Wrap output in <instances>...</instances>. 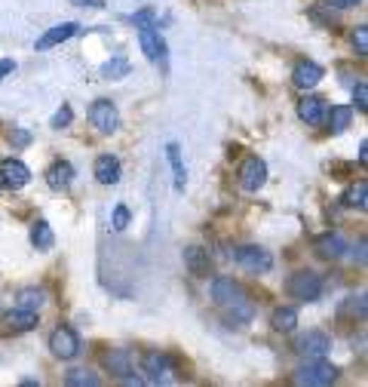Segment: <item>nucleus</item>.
<instances>
[{
    "label": "nucleus",
    "instance_id": "1",
    "mask_svg": "<svg viewBox=\"0 0 368 387\" xmlns=\"http://www.w3.org/2000/svg\"><path fill=\"white\" fill-rule=\"evenodd\" d=\"M212 298H215V304H221L234 320H239V322L252 320V304L246 298V289L236 280H230V276L212 280Z\"/></svg>",
    "mask_w": 368,
    "mask_h": 387
},
{
    "label": "nucleus",
    "instance_id": "2",
    "mask_svg": "<svg viewBox=\"0 0 368 387\" xmlns=\"http://www.w3.org/2000/svg\"><path fill=\"white\" fill-rule=\"evenodd\" d=\"M285 289H289V295L294 301H316L322 295V276L316 271H298L289 276V283H285Z\"/></svg>",
    "mask_w": 368,
    "mask_h": 387
},
{
    "label": "nucleus",
    "instance_id": "3",
    "mask_svg": "<svg viewBox=\"0 0 368 387\" xmlns=\"http://www.w3.org/2000/svg\"><path fill=\"white\" fill-rule=\"evenodd\" d=\"M338 378V369L326 363V359H307L298 372H294V384H307V387H326Z\"/></svg>",
    "mask_w": 368,
    "mask_h": 387
},
{
    "label": "nucleus",
    "instance_id": "4",
    "mask_svg": "<svg viewBox=\"0 0 368 387\" xmlns=\"http://www.w3.org/2000/svg\"><path fill=\"white\" fill-rule=\"evenodd\" d=\"M234 258H236V264L246 267L248 274H267L273 267V255L261 246H239L234 252Z\"/></svg>",
    "mask_w": 368,
    "mask_h": 387
},
{
    "label": "nucleus",
    "instance_id": "5",
    "mask_svg": "<svg viewBox=\"0 0 368 387\" xmlns=\"http://www.w3.org/2000/svg\"><path fill=\"white\" fill-rule=\"evenodd\" d=\"M89 123L98 129V133H117V126H120V114H117V108H114V101H108V99H98V101H92V108H89Z\"/></svg>",
    "mask_w": 368,
    "mask_h": 387
},
{
    "label": "nucleus",
    "instance_id": "6",
    "mask_svg": "<svg viewBox=\"0 0 368 387\" xmlns=\"http://www.w3.org/2000/svg\"><path fill=\"white\" fill-rule=\"evenodd\" d=\"M142 372L151 384H163L169 381V372H172V359L160 354V350H147L144 359H142Z\"/></svg>",
    "mask_w": 368,
    "mask_h": 387
},
{
    "label": "nucleus",
    "instance_id": "7",
    "mask_svg": "<svg viewBox=\"0 0 368 387\" xmlns=\"http://www.w3.org/2000/svg\"><path fill=\"white\" fill-rule=\"evenodd\" d=\"M294 350H298L301 357H307V359H319V357H326L331 350V338L326 335V332H319V329H310V332H304V335L298 338Z\"/></svg>",
    "mask_w": 368,
    "mask_h": 387
},
{
    "label": "nucleus",
    "instance_id": "8",
    "mask_svg": "<svg viewBox=\"0 0 368 387\" xmlns=\"http://www.w3.org/2000/svg\"><path fill=\"white\" fill-rule=\"evenodd\" d=\"M50 350L59 359H74L80 354V338H77V332L68 329V326H59L50 335Z\"/></svg>",
    "mask_w": 368,
    "mask_h": 387
},
{
    "label": "nucleus",
    "instance_id": "9",
    "mask_svg": "<svg viewBox=\"0 0 368 387\" xmlns=\"http://www.w3.org/2000/svg\"><path fill=\"white\" fill-rule=\"evenodd\" d=\"M267 181V166L261 157H248V160L239 166V184H243V191H258L264 188Z\"/></svg>",
    "mask_w": 368,
    "mask_h": 387
},
{
    "label": "nucleus",
    "instance_id": "10",
    "mask_svg": "<svg viewBox=\"0 0 368 387\" xmlns=\"http://www.w3.org/2000/svg\"><path fill=\"white\" fill-rule=\"evenodd\" d=\"M31 181V169L22 160H4L0 163V184H6L9 191H18Z\"/></svg>",
    "mask_w": 368,
    "mask_h": 387
},
{
    "label": "nucleus",
    "instance_id": "11",
    "mask_svg": "<svg viewBox=\"0 0 368 387\" xmlns=\"http://www.w3.org/2000/svg\"><path fill=\"white\" fill-rule=\"evenodd\" d=\"M138 43H142V52L151 62H163L166 59V43H163V37L154 31V25H142V28H138Z\"/></svg>",
    "mask_w": 368,
    "mask_h": 387
},
{
    "label": "nucleus",
    "instance_id": "12",
    "mask_svg": "<svg viewBox=\"0 0 368 387\" xmlns=\"http://www.w3.org/2000/svg\"><path fill=\"white\" fill-rule=\"evenodd\" d=\"M322 77H326V71H322L316 62H298L294 64V71H292V83L298 89H313Z\"/></svg>",
    "mask_w": 368,
    "mask_h": 387
},
{
    "label": "nucleus",
    "instance_id": "13",
    "mask_svg": "<svg viewBox=\"0 0 368 387\" xmlns=\"http://www.w3.org/2000/svg\"><path fill=\"white\" fill-rule=\"evenodd\" d=\"M77 31H80L77 22H62V25H55V28H50V31L40 37V40H37V50H52V46L71 40V37L77 34Z\"/></svg>",
    "mask_w": 368,
    "mask_h": 387
},
{
    "label": "nucleus",
    "instance_id": "14",
    "mask_svg": "<svg viewBox=\"0 0 368 387\" xmlns=\"http://www.w3.org/2000/svg\"><path fill=\"white\" fill-rule=\"evenodd\" d=\"M92 172H96V181L98 184H117L120 175H123V169H120V160L110 154H101L96 166H92Z\"/></svg>",
    "mask_w": 368,
    "mask_h": 387
},
{
    "label": "nucleus",
    "instance_id": "15",
    "mask_svg": "<svg viewBox=\"0 0 368 387\" xmlns=\"http://www.w3.org/2000/svg\"><path fill=\"white\" fill-rule=\"evenodd\" d=\"M184 267H188L193 276H209V271H212L209 252L202 246H188L184 249Z\"/></svg>",
    "mask_w": 368,
    "mask_h": 387
},
{
    "label": "nucleus",
    "instance_id": "16",
    "mask_svg": "<svg viewBox=\"0 0 368 387\" xmlns=\"http://www.w3.org/2000/svg\"><path fill=\"white\" fill-rule=\"evenodd\" d=\"M298 117H301L307 126H319L322 120H326V105H322V99L304 96V99L298 101Z\"/></svg>",
    "mask_w": 368,
    "mask_h": 387
},
{
    "label": "nucleus",
    "instance_id": "17",
    "mask_svg": "<svg viewBox=\"0 0 368 387\" xmlns=\"http://www.w3.org/2000/svg\"><path fill=\"white\" fill-rule=\"evenodd\" d=\"M71 179H74V166L68 160H59L46 169V184H50L52 191H64L71 184Z\"/></svg>",
    "mask_w": 368,
    "mask_h": 387
},
{
    "label": "nucleus",
    "instance_id": "18",
    "mask_svg": "<svg viewBox=\"0 0 368 387\" xmlns=\"http://www.w3.org/2000/svg\"><path fill=\"white\" fill-rule=\"evenodd\" d=\"M37 326V313L34 310H25V308H16L6 313V329L9 332H31Z\"/></svg>",
    "mask_w": 368,
    "mask_h": 387
},
{
    "label": "nucleus",
    "instance_id": "19",
    "mask_svg": "<svg viewBox=\"0 0 368 387\" xmlns=\"http://www.w3.org/2000/svg\"><path fill=\"white\" fill-rule=\"evenodd\" d=\"M105 366H108L114 375L126 378L129 372H132V359H129V350L117 347V350H110V354H105Z\"/></svg>",
    "mask_w": 368,
    "mask_h": 387
},
{
    "label": "nucleus",
    "instance_id": "20",
    "mask_svg": "<svg viewBox=\"0 0 368 387\" xmlns=\"http://www.w3.org/2000/svg\"><path fill=\"white\" fill-rule=\"evenodd\" d=\"M316 249H319L322 258H340V255H344V249H347V243H344V237H340V234H326V237L316 240Z\"/></svg>",
    "mask_w": 368,
    "mask_h": 387
},
{
    "label": "nucleus",
    "instance_id": "21",
    "mask_svg": "<svg viewBox=\"0 0 368 387\" xmlns=\"http://www.w3.org/2000/svg\"><path fill=\"white\" fill-rule=\"evenodd\" d=\"M52 243H55L52 228L46 225L43 218H40V221H34V225H31V246H34V249H40V252H46V249H52Z\"/></svg>",
    "mask_w": 368,
    "mask_h": 387
},
{
    "label": "nucleus",
    "instance_id": "22",
    "mask_svg": "<svg viewBox=\"0 0 368 387\" xmlns=\"http://www.w3.org/2000/svg\"><path fill=\"white\" fill-rule=\"evenodd\" d=\"M166 157H169L172 172H175V191H184V184H188V172H184V163H181V147L172 142L169 147H166Z\"/></svg>",
    "mask_w": 368,
    "mask_h": 387
},
{
    "label": "nucleus",
    "instance_id": "23",
    "mask_svg": "<svg viewBox=\"0 0 368 387\" xmlns=\"http://www.w3.org/2000/svg\"><path fill=\"white\" fill-rule=\"evenodd\" d=\"M270 326L276 332H292L294 326H298V310L294 308H276L273 317H270Z\"/></svg>",
    "mask_w": 368,
    "mask_h": 387
},
{
    "label": "nucleus",
    "instance_id": "24",
    "mask_svg": "<svg viewBox=\"0 0 368 387\" xmlns=\"http://www.w3.org/2000/svg\"><path fill=\"white\" fill-rule=\"evenodd\" d=\"M64 384H68V387H96L98 375L89 372V369H71V372L64 375Z\"/></svg>",
    "mask_w": 368,
    "mask_h": 387
},
{
    "label": "nucleus",
    "instance_id": "25",
    "mask_svg": "<svg viewBox=\"0 0 368 387\" xmlns=\"http://www.w3.org/2000/svg\"><path fill=\"white\" fill-rule=\"evenodd\" d=\"M350 120H353V108H350V105H335V108H331L328 123H331L335 133H344V129L350 126Z\"/></svg>",
    "mask_w": 368,
    "mask_h": 387
},
{
    "label": "nucleus",
    "instance_id": "26",
    "mask_svg": "<svg viewBox=\"0 0 368 387\" xmlns=\"http://www.w3.org/2000/svg\"><path fill=\"white\" fill-rule=\"evenodd\" d=\"M43 301H46L43 289H22V292H18V298H16V304H18V308H25V310L43 308Z\"/></svg>",
    "mask_w": 368,
    "mask_h": 387
},
{
    "label": "nucleus",
    "instance_id": "27",
    "mask_svg": "<svg viewBox=\"0 0 368 387\" xmlns=\"http://www.w3.org/2000/svg\"><path fill=\"white\" fill-rule=\"evenodd\" d=\"M365 197H368V184H365V181H356L353 188L344 194V206H350V209H365Z\"/></svg>",
    "mask_w": 368,
    "mask_h": 387
},
{
    "label": "nucleus",
    "instance_id": "28",
    "mask_svg": "<svg viewBox=\"0 0 368 387\" xmlns=\"http://www.w3.org/2000/svg\"><path fill=\"white\" fill-rule=\"evenodd\" d=\"M101 74H105L108 80H120V77H126L129 74V62L126 59H110L101 64Z\"/></svg>",
    "mask_w": 368,
    "mask_h": 387
},
{
    "label": "nucleus",
    "instance_id": "29",
    "mask_svg": "<svg viewBox=\"0 0 368 387\" xmlns=\"http://www.w3.org/2000/svg\"><path fill=\"white\" fill-rule=\"evenodd\" d=\"M353 46H356L359 55H368V28L365 25H359L353 31Z\"/></svg>",
    "mask_w": 368,
    "mask_h": 387
},
{
    "label": "nucleus",
    "instance_id": "30",
    "mask_svg": "<svg viewBox=\"0 0 368 387\" xmlns=\"http://www.w3.org/2000/svg\"><path fill=\"white\" fill-rule=\"evenodd\" d=\"M71 120H74V111L68 105H62L59 111H55V117H52V129H64V126H71Z\"/></svg>",
    "mask_w": 368,
    "mask_h": 387
},
{
    "label": "nucleus",
    "instance_id": "31",
    "mask_svg": "<svg viewBox=\"0 0 368 387\" xmlns=\"http://www.w3.org/2000/svg\"><path fill=\"white\" fill-rule=\"evenodd\" d=\"M110 225H114V230H126V225H129V209L123 206V203H120V206H114Z\"/></svg>",
    "mask_w": 368,
    "mask_h": 387
},
{
    "label": "nucleus",
    "instance_id": "32",
    "mask_svg": "<svg viewBox=\"0 0 368 387\" xmlns=\"http://www.w3.org/2000/svg\"><path fill=\"white\" fill-rule=\"evenodd\" d=\"M353 101H356V108H359V111H365V108H368V86H365V83H359V86L353 89Z\"/></svg>",
    "mask_w": 368,
    "mask_h": 387
},
{
    "label": "nucleus",
    "instance_id": "33",
    "mask_svg": "<svg viewBox=\"0 0 368 387\" xmlns=\"http://www.w3.org/2000/svg\"><path fill=\"white\" fill-rule=\"evenodd\" d=\"M9 142H13L16 147H25L28 142H31V133H28V129H13V133H9Z\"/></svg>",
    "mask_w": 368,
    "mask_h": 387
},
{
    "label": "nucleus",
    "instance_id": "34",
    "mask_svg": "<svg viewBox=\"0 0 368 387\" xmlns=\"http://www.w3.org/2000/svg\"><path fill=\"white\" fill-rule=\"evenodd\" d=\"M13 71H16V62H13V59H0V80L9 77Z\"/></svg>",
    "mask_w": 368,
    "mask_h": 387
},
{
    "label": "nucleus",
    "instance_id": "35",
    "mask_svg": "<svg viewBox=\"0 0 368 387\" xmlns=\"http://www.w3.org/2000/svg\"><path fill=\"white\" fill-rule=\"evenodd\" d=\"M331 6H338V9H350V6H359L362 0H328Z\"/></svg>",
    "mask_w": 368,
    "mask_h": 387
}]
</instances>
